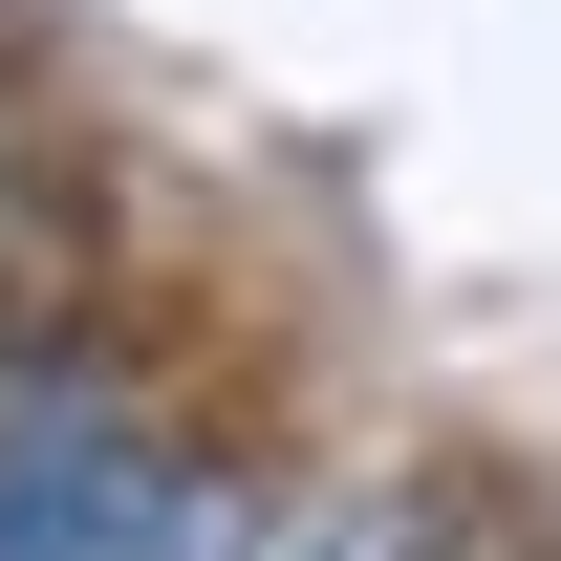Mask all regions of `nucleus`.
<instances>
[{
    "label": "nucleus",
    "mask_w": 561,
    "mask_h": 561,
    "mask_svg": "<svg viewBox=\"0 0 561 561\" xmlns=\"http://www.w3.org/2000/svg\"><path fill=\"white\" fill-rule=\"evenodd\" d=\"M0 561H280V518L216 432L130 411L108 367H22L0 389Z\"/></svg>",
    "instance_id": "obj_1"
},
{
    "label": "nucleus",
    "mask_w": 561,
    "mask_h": 561,
    "mask_svg": "<svg viewBox=\"0 0 561 561\" xmlns=\"http://www.w3.org/2000/svg\"><path fill=\"white\" fill-rule=\"evenodd\" d=\"M280 561H540V540H518V496H496V476H346Z\"/></svg>",
    "instance_id": "obj_2"
}]
</instances>
